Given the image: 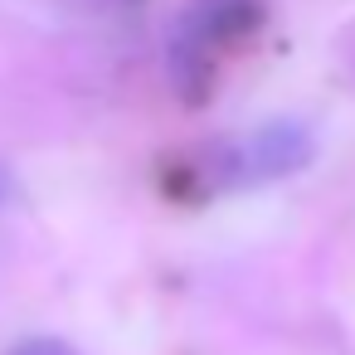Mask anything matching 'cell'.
Masks as SVG:
<instances>
[{
	"instance_id": "cell-1",
	"label": "cell",
	"mask_w": 355,
	"mask_h": 355,
	"mask_svg": "<svg viewBox=\"0 0 355 355\" xmlns=\"http://www.w3.org/2000/svg\"><path fill=\"white\" fill-rule=\"evenodd\" d=\"M258 25V6L253 0H195L185 10L180 30H175V73L180 83H200L209 73V59L234 44L239 35H248Z\"/></svg>"
},
{
	"instance_id": "cell-2",
	"label": "cell",
	"mask_w": 355,
	"mask_h": 355,
	"mask_svg": "<svg viewBox=\"0 0 355 355\" xmlns=\"http://www.w3.org/2000/svg\"><path fill=\"white\" fill-rule=\"evenodd\" d=\"M311 161V132L302 122H268L248 141L229 146L224 156V180L234 185H258V180H282Z\"/></svg>"
},
{
	"instance_id": "cell-3",
	"label": "cell",
	"mask_w": 355,
	"mask_h": 355,
	"mask_svg": "<svg viewBox=\"0 0 355 355\" xmlns=\"http://www.w3.org/2000/svg\"><path fill=\"white\" fill-rule=\"evenodd\" d=\"M10 355H73V345H64L54 336H35V340H20Z\"/></svg>"
}]
</instances>
